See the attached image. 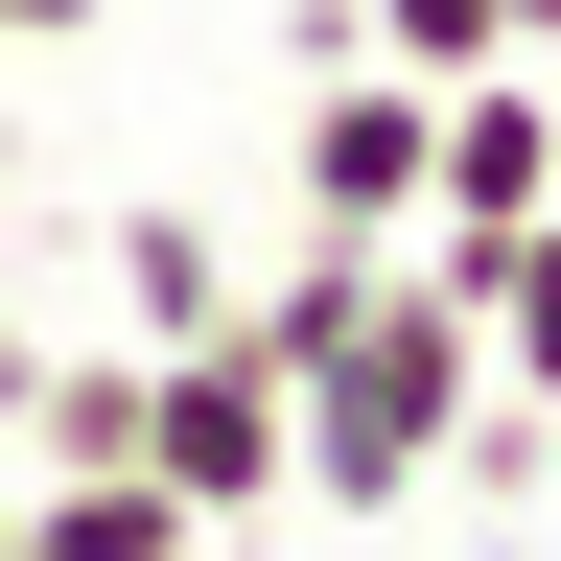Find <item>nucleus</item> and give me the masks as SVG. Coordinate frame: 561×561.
Returning <instances> with one entry per match:
<instances>
[{
  "label": "nucleus",
  "mask_w": 561,
  "mask_h": 561,
  "mask_svg": "<svg viewBox=\"0 0 561 561\" xmlns=\"http://www.w3.org/2000/svg\"><path fill=\"white\" fill-rule=\"evenodd\" d=\"M24 561H210V515L164 468H24Z\"/></svg>",
  "instance_id": "5"
},
{
  "label": "nucleus",
  "mask_w": 561,
  "mask_h": 561,
  "mask_svg": "<svg viewBox=\"0 0 561 561\" xmlns=\"http://www.w3.org/2000/svg\"><path fill=\"white\" fill-rule=\"evenodd\" d=\"M117 328L140 351H210L234 328V234H210V210H117Z\"/></svg>",
  "instance_id": "6"
},
{
  "label": "nucleus",
  "mask_w": 561,
  "mask_h": 561,
  "mask_svg": "<svg viewBox=\"0 0 561 561\" xmlns=\"http://www.w3.org/2000/svg\"><path fill=\"white\" fill-rule=\"evenodd\" d=\"M421 140H445V94H421V70H328L305 94V164H280V210H305V234H421Z\"/></svg>",
  "instance_id": "3"
},
{
  "label": "nucleus",
  "mask_w": 561,
  "mask_h": 561,
  "mask_svg": "<svg viewBox=\"0 0 561 561\" xmlns=\"http://www.w3.org/2000/svg\"><path fill=\"white\" fill-rule=\"evenodd\" d=\"M140 468H164L187 515L234 538V515H280V468H305V421H280V375H257L234 328H210V351H164V375H140Z\"/></svg>",
  "instance_id": "2"
},
{
  "label": "nucleus",
  "mask_w": 561,
  "mask_h": 561,
  "mask_svg": "<svg viewBox=\"0 0 561 561\" xmlns=\"http://www.w3.org/2000/svg\"><path fill=\"white\" fill-rule=\"evenodd\" d=\"M538 117H561V70H538Z\"/></svg>",
  "instance_id": "9"
},
{
  "label": "nucleus",
  "mask_w": 561,
  "mask_h": 561,
  "mask_svg": "<svg viewBox=\"0 0 561 561\" xmlns=\"http://www.w3.org/2000/svg\"><path fill=\"white\" fill-rule=\"evenodd\" d=\"M468 398H491V328H468L421 257H375V305H351V328L305 351V398H280V421H305V468H280V491H305L328 538H375V515L445 491V421H468Z\"/></svg>",
  "instance_id": "1"
},
{
  "label": "nucleus",
  "mask_w": 561,
  "mask_h": 561,
  "mask_svg": "<svg viewBox=\"0 0 561 561\" xmlns=\"http://www.w3.org/2000/svg\"><path fill=\"white\" fill-rule=\"evenodd\" d=\"M561 210V117H538V70H468L445 140H421V234H538Z\"/></svg>",
  "instance_id": "4"
},
{
  "label": "nucleus",
  "mask_w": 561,
  "mask_h": 561,
  "mask_svg": "<svg viewBox=\"0 0 561 561\" xmlns=\"http://www.w3.org/2000/svg\"><path fill=\"white\" fill-rule=\"evenodd\" d=\"M70 24H94V0H0V47H70Z\"/></svg>",
  "instance_id": "8"
},
{
  "label": "nucleus",
  "mask_w": 561,
  "mask_h": 561,
  "mask_svg": "<svg viewBox=\"0 0 561 561\" xmlns=\"http://www.w3.org/2000/svg\"><path fill=\"white\" fill-rule=\"evenodd\" d=\"M351 70H421V94H468V70H515V0H351Z\"/></svg>",
  "instance_id": "7"
}]
</instances>
